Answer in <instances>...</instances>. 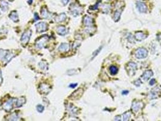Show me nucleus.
Segmentation results:
<instances>
[{
	"label": "nucleus",
	"mask_w": 161,
	"mask_h": 121,
	"mask_svg": "<svg viewBox=\"0 0 161 121\" xmlns=\"http://www.w3.org/2000/svg\"><path fill=\"white\" fill-rule=\"evenodd\" d=\"M58 50L60 52H68L70 50V45H69V44L67 43H62L60 45V46L59 47Z\"/></svg>",
	"instance_id": "15"
},
{
	"label": "nucleus",
	"mask_w": 161,
	"mask_h": 121,
	"mask_svg": "<svg viewBox=\"0 0 161 121\" xmlns=\"http://www.w3.org/2000/svg\"><path fill=\"white\" fill-rule=\"evenodd\" d=\"M36 109H37V111H38L39 113H42V112H43L44 110V107L41 105H37Z\"/></svg>",
	"instance_id": "29"
},
{
	"label": "nucleus",
	"mask_w": 161,
	"mask_h": 121,
	"mask_svg": "<svg viewBox=\"0 0 161 121\" xmlns=\"http://www.w3.org/2000/svg\"><path fill=\"white\" fill-rule=\"evenodd\" d=\"M3 82V78H2V75H1V72L0 70V84H1Z\"/></svg>",
	"instance_id": "36"
},
{
	"label": "nucleus",
	"mask_w": 161,
	"mask_h": 121,
	"mask_svg": "<svg viewBox=\"0 0 161 121\" xmlns=\"http://www.w3.org/2000/svg\"><path fill=\"white\" fill-rule=\"evenodd\" d=\"M61 1L64 6H66L69 3V0H61Z\"/></svg>",
	"instance_id": "31"
},
{
	"label": "nucleus",
	"mask_w": 161,
	"mask_h": 121,
	"mask_svg": "<svg viewBox=\"0 0 161 121\" xmlns=\"http://www.w3.org/2000/svg\"><path fill=\"white\" fill-rule=\"evenodd\" d=\"M83 22H84V24L87 26H90L93 24V19L92 18L90 17V16H86L83 19Z\"/></svg>",
	"instance_id": "21"
},
{
	"label": "nucleus",
	"mask_w": 161,
	"mask_h": 121,
	"mask_svg": "<svg viewBox=\"0 0 161 121\" xmlns=\"http://www.w3.org/2000/svg\"><path fill=\"white\" fill-rule=\"evenodd\" d=\"M118 69L116 67L112 65V66H111L110 67V72L111 75H116L117 73H118Z\"/></svg>",
	"instance_id": "26"
},
{
	"label": "nucleus",
	"mask_w": 161,
	"mask_h": 121,
	"mask_svg": "<svg viewBox=\"0 0 161 121\" xmlns=\"http://www.w3.org/2000/svg\"><path fill=\"white\" fill-rule=\"evenodd\" d=\"M148 55V51L144 48H139L135 52V56L138 59L145 58Z\"/></svg>",
	"instance_id": "5"
},
{
	"label": "nucleus",
	"mask_w": 161,
	"mask_h": 121,
	"mask_svg": "<svg viewBox=\"0 0 161 121\" xmlns=\"http://www.w3.org/2000/svg\"><path fill=\"white\" fill-rule=\"evenodd\" d=\"M25 103V99L24 97H20L18 99H16L15 101V106L16 107H21L23 105V104Z\"/></svg>",
	"instance_id": "19"
},
{
	"label": "nucleus",
	"mask_w": 161,
	"mask_h": 121,
	"mask_svg": "<svg viewBox=\"0 0 161 121\" xmlns=\"http://www.w3.org/2000/svg\"><path fill=\"white\" fill-rule=\"evenodd\" d=\"M20 117L18 116V115H17L16 114L13 113L11 116L9 117V120H19Z\"/></svg>",
	"instance_id": "28"
},
{
	"label": "nucleus",
	"mask_w": 161,
	"mask_h": 121,
	"mask_svg": "<svg viewBox=\"0 0 161 121\" xmlns=\"http://www.w3.org/2000/svg\"><path fill=\"white\" fill-rule=\"evenodd\" d=\"M146 38L147 35L144 34L143 32H137L135 34L136 39L138 41H141L142 40L145 39Z\"/></svg>",
	"instance_id": "14"
},
{
	"label": "nucleus",
	"mask_w": 161,
	"mask_h": 121,
	"mask_svg": "<svg viewBox=\"0 0 161 121\" xmlns=\"http://www.w3.org/2000/svg\"><path fill=\"white\" fill-rule=\"evenodd\" d=\"M57 33L61 36H64L67 33V30L64 26H59L56 29Z\"/></svg>",
	"instance_id": "12"
},
{
	"label": "nucleus",
	"mask_w": 161,
	"mask_h": 121,
	"mask_svg": "<svg viewBox=\"0 0 161 121\" xmlns=\"http://www.w3.org/2000/svg\"><path fill=\"white\" fill-rule=\"evenodd\" d=\"M32 35V30L29 29L27 30L23 33L21 38V42L23 45H26L29 41L30 36Z\"/></svg>",
	"instance_id": "4"
},
{
	"label": "nucleus",
	"mask_w": 161,
	"mask_h": 121,
	"mask_svg": "<svg viewBox=\"0 0 161 121\" xmlns=\"http://www.w3.org/2000/svg\"><path fill=\"white\" fill-rule=\"evenodd\" d=\"M0 9L3 12H6L8 9V4L5 0H0Z\"/></svg>",
	"instance_id": "17"
},
{
	"label": "nucleus",
	"mask_w": 161,
	"mask_h": 121,
	"mask_svg": "<svg viewBox=\"0 0 161 121\" xmlns=\"http://www.w3.org/2000/svg\"><path fill=\"white\" fill-rule=\"evenodd\" d=\"M76 86H77V84H72L70 85V87L73 88H74V87H76Z\"/></svg>",
	"instance_id": "35"
},
{
	"label": "nucleus",
	"mask_w": 161,
	"mask_h": 121,
	"mask_svg": "<svg viewBox=\"0 0 161 121\" xmlns=\"http://www.w3.org/2000/svg\"><path fill=\"white\" fill-rule=\"evenodd\" d=\"M66 18H67L66 15L64 13H62L56 16L55 18V21L56 23H62V22H64L65 21Z\"/></svg>",
	"instance_id": "13"
},
{
	"label": "nucleus",
	"mask_w": 161,
	"mask_h": 121,
	"mask_svg": "<svg viewBox=\"0 0 161 121\" xmlns=\"http://www.w3.org/2000/svg\"><path fill=\"white\" fill-rule=\"evenodd\" d=\"M34 15H35V20H38L40 19V18H39V16H38V15L36 13H35Z\"/></svg>",
	"instance_id": "34"
},
{
	"label": "nucleus",
	"mask_w": 161,
	"mask_h": 121,
	"mask_svg": "<svg viewBox=\"0 0 161 121\" xmlns=\"http://www.w3.org/2000/svg\"><path fill=\"white\" fill-rule=\"evenodd\" d=\"M9 18L12 20L13 21L15 22V23H17V22L19 21V18H18V13L16 11H12V12L10 13L9 15H8Z\"/></svg>",
	"instance_id": "16"
},
{
	"label": "nucleus",
	"mask_w": 161,
	"mask_h": 121,
	"mask_svg": "<svg viewBox=\"0 0 161 121\" xmlns=\"http://www.w3.org/2000/svg\"><path fill=\"white\" fill-rule=\"evenodd\" d=\"M137 7L139 10V11L141 13H146L147 12V7L145 5V3L141 2L137 3Z\"/></svg>",
	"instance_id": "11"
},
{
	"label": "nucleus",
	"mask_w": 161,
	"mask_h": 121,
	"mask_svg": "<svg viewBox=\"0 0 161 121\" xmlns=\"http://www.w3.org/2000/svg\"><path fill=\"white\" fill-rule=\"evenodd\" d=\"M38 66L42 70H47L48 69V63L45 60H42L39 63Z\"/></svg>",
	"instance_id": "22"
},
{
	"label": "nucleus",
	"mask_w": 161,
	"mask_h": 121,
	"mask_svg": "<svg viewBox=\"0 0 161 121\" xmlns=\"http://www.w3.org/2000/svg\"><path fill=\"white\" fill-rule=\"evenodd\" d=\"M8 1H13V0H8Z\"/></svg>",
	"instance_id": "39"
},
{
	"label": "nucleus",
	"mask_w": 161,
	"mask_h": 121,
	"mask_svg": "<svg viewBox=\"0 0 161 121\" xmlns=\"http://www.w3.org/2000/svg\"><path fill=\"white\" fill-rule=\"evenodd\" d=\"M100 4V3H96V4L95 5V6H93V7H90V9H91V10H96L98 9V6H99V4Z\"/></svg>",
	"instance_id": "30"
},
{
	"label": "nucleus",
	"mask_w": 161,
	"mask_h": 121,
	"mask_svg": "<svg viewBox=\"0 0 161 121\" xmlns=\"http://www.w3.org/2000/svg\"><path fill=\"white\" fill-rule=\"evenodd\" d=\"M50 13L49 12L47 9L45 7H43L41 10V15L43 18H48L50 17Z\"/></svg>",
	"instance_id": "23"
},
{
	"label": "nucleus",
	"mask_w": 161,
	"mask_h": 121,
	"mask_svg": "<svg viewBox=\"0 0 161 121\" xmlns=\"http://www.w3.org/2000/svg\"><path fill=\"white\" fill-rule=\"evenodd\" d=\"M70 11L72 14L74 16H76L79 15L82 12V8L77 4H72L70 6Z\"/></svg>",
	"instance_id": "8"
},
{
	"label": "nucleus",
	"mask_w": 161,
	"mask_h": 121,
	"mask_svg": "<svg viewBox=\"0 0 161 121\" xmlns=\"http://www.w3.org/2000/svg\"><path fill=\"white\" fill-rule=\"evenodd\" d=\"M144 107V104L142 102L140 101H134L132 104L131 109L134 113L138 112Z\"/></svg>",
	"instance_id": "9"
},
{
	"label": "nucleus",
	"mask_w": 161,
	"mask_h": 121,
	"mask_svg": "<svg viewBox=\"0 0 161 121\" xmlns=\"http://www.w3.org/2000/svg\"><path fill=\"white\" fill-rule=\"evenodd\" d=\"M128 93V91H124V92H122V94L123 95H127Z\"/></svg>",
	"instance_id": "37"
},
{
	"label": "nucleus",
	"mask_w": 161,
	"mask_h": 121,
	"mask_svg": "<svg viewBox=\"0 0 161 121\" xmlns=\"http://www.w3.org/2000/svg\"><path fill=\"white\" fill-rule=\"evenodd\" d=\"M131 116V113L130 112H126L123 115V120H128L130 117Z\"/></svg>",
	"instance_id": "27"
},
{
	"label": "nucleus",
	"mask_w": 161,
	"mask_h": 121,
	"mask_svg": "<svg viewBox=\"0 0 161 121\" xmlns=\"http://www.w3.org/2000/svg\"><path fill=\"white\" fill-rule=\"evenodd\" d=\"M156 83L155 79H151L150 82V85H153Z\"/></svg>",
	"instance_id": "33"
},
{
	"label": "nucleus",
	"mask_w": 161,
	"mask_h": 121,
	"mask_svg": "<svg viewBox=\"0 0 161 121\" xmlns=\"http://www.w3.org/2000/svg\"><path fill=\"white\" fill-rule=\"evenodd\" d=\"M16 101V99H10L7 100L4 104H3V109L6 110V112H11L12 110L13 107V104Z\"/></svg>",
	"instance_id": "6"
},
{
	"label": "nucleus",
	"mask_w": 161,
	"mask_h": 121,
	"mask_svg": "<svg viewBox=\"0 0 161 121\" xmlns=\"http://www.w3.org/2000/svg\"><path fill=\"white\" fill-rule=\"evenodd\" d=\"M51 90H52L51 86L45 83L41 84L38 87L39 92L42 95H48V93H49Z\"/></svg>",
	"instance_id": "3"
},
{
	"label": "nucleus",
	"mask_w": 161,
	"mask_h": 121,
	"mask_svg": "<svg viewBox=\"0 0 161 121\" xmlns=\"http://www.w3.org/2000/svg\"><path fill=\"white\" fill-rule=\"evenodd\" d=\"M35 27H36L37 32L38 33L44 32L48 29V25L45 22H40L35 24Z\"/></svg>",
	"instance_id": "7"
},
{
	"label": "nucleus",
	"mask_w": 161,
	"mask_h": 121,
	"mask_svg": "<svg viewBox=\"0 0 161 121\" xmlns=\"http://www.w3.org/2000/svg\"><path fill=\"white\" fill-rule=\"evenodd\" d=\"M137 68V65L134 63H129L128 64V73L130 76L135 75L136 70Z\"/></svg>",
	"instance_id": "10"
},
{
	"label": "nucleus",
	"mask_w": 161,
	"mask_h": 121,
	"mask_svg": "<svg viewBox=\"0 0 161 121\" xmlns=\"http://www.w3.org/2000/svg\"><path fill=\"white\" fill-rule=\"evenodd\" d=\"M82 93H83L82 89H81V88L78 89V90L75 91V92L72 94V96H71V97H72V98H73V99H78L81 96H82Z\"/></svg>",
	"instance_id": "20"
},
{
	"label": "nucleus",
	"mask_w": 161,
	"mask_h": 121,
	"mask_svg": "<svg viewBox=\"0 0 161 121\" xmlns=\"http://www.w3.org/2000/svg\"><path fill=\"white\" fill-rule=\"evenodd\" d=\"M159 93L158 92H156V91H153V92H151L149 95V96H150V99H156L157 97H159Z\"/></svg>",
	"instance_id": "25"
},
{
	"label": "nucleus",
	"mask_w": 161,
	"mask_h": 121,
	"mask_svg": "<svg viewBox=\"0 0 161 121\" xmlns=\"http://www.w3.org/2000/svg\"><path fill=\"white\" fill-rule=\"evenodd\" d=\"M153 75V73L152 71H151V70H147V71L144 72L141 78L144 80H147L152 76Z\"/></svg>",
	"instance_id": "18"
},
{
	"label": "nucleus",
	"mask_w": 161,
	"mask_h": 121,
	"mask_svg": "<svg viewBox=\"0 0 161 121\" xmlns=\"http://www.w3.org/2000/svg\"><path fill=\"white\" fill-rule=\"evenodd\" d=\"M32 1H33V0H28V3L29 4H31L32 3Z\"/></svg>",
	"instance_id": "38"
},
{
	"label": "nucleus",
	"mask_w": 161,
	"mask_h": 121,
	"mask_svg": "<svg viewBox=\"0 0 161 121\" xmlns=\"http://www.w3.org/2000/svg\"><path fill=\"white\" fill-rule=\"evenodd\" d=\"M140 84H141V82L140 81V80H137L136 81H135V84L136 85H138V86H139V85H140Z\"/></svg>",
	"instance_id": "32"
},
{
	"label": "nucleus",
	"mask_w": 161,
	"mask_h": 121,
	"mask_svg": "<svg viewBox=\"0 0 161 121\" xmlns=\"http://www.w3.org/2000/svg\"><path fill=\"white\" fill-rule=\"evenodd\" d=\"M49 40V37L47 35H44L42 36L40 38H39L36 41L35 43V46L37 48L41 49V48H43L45 46V45L46 44L47 42Z\"/></svg>",
	"instance_id": "2"
},
{
	"label": "nucleus",
	"mask_w": 161,
	"mask_h": 121,
	"mask_svg": "<svg viewBox=\"0 0 161 121\" xmlns=\"http://www.w3.org/2000/svg\"><path fill=\"white\" fill-rule=\"evenodd\" d=\"M121 12L122 11H121V10H118V11H116V12L115 13L114 18H113V19H114V21L115 22L118 21L119 20L120 17H121Z\"/></svg>",
	"instance_id": "24"
},
{
	"label": "nucleus",
	"mask_w": 161,
	"mask_h": 121,
	"mask_svg": "<svg viewBox=\"0 0 161 121\" xmlns=\"http://www.w3.org/2000/svg\"><path fill=\"white\" fill-rule=\"evenodd\" d=\"M13 56L14 55L8 50H0V59L4 63H8Z\"/></svg>",
	"instance_id": "1"
}]
</instances>
